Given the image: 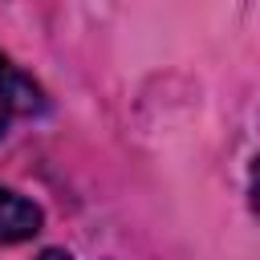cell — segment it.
<instances>
[{
    "mask_svg": "<svg viewBox=\"0 0 260 260\" xmlns=\"http://www.w3.org/2000/svg\"><path fill=\"white\" fill-rule=\"evenodd\" d=\"M37 260H73V256H69V252H61V248H49V252H41Z\"/></svg>",
    "mask_w": 260,
    "mask_h": 260,
    "instance_id": "277c9868",
    "label": "cell"
},
{
    "mask_svg": "<svg viewBox=\"0 0 260 260\" xmlns=\"http://www.w3.org/2000/svg\"><path fill=\"white\" fill-rule=\"evenodd\" d=\"M32 110H41V89L0 53V138L8 134L16 114H32Z\"/></svg>",
    "mask_w": 260,
    "mask_h": 260,
    "instance_id": "6da1fadb",
    "label": "cell"
},
{
    "mask_svg": "<svg viewBox=\"0 0 260 260\" xmlns=\"http://www.w3.org/2000/svg\"><path fill=\"white\" fill-rule=\"evenodd\" d=\"M248 183H252V207L260 211V158L252 162V175H248Z\"/></svg>",
    "mask_w": 260,
    "mask_h": 260,
    "instance_id": "3957f363",
    "label": "cell"
},
{
    "mask_svg": "<svg viewBox=\"0 0 260 260\" xmlns=\"http://www.w3.org/2000/svg\"><path fill=\"white\" fill-rule=\"evenodd\" d=\"M41 232V207L8 187H0V244H20Z\"/></svg>",
    "mask_w": 260,
    "mask_h": 260,
    "instance_id": "7a4b0ae2",
    "label": "cell"
}]
</instances>
